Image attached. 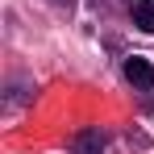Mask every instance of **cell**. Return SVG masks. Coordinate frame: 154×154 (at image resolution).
Masks as SVG:
<instances>
[{
  "label": "cell",
  "instance_id": "obj_1",
  "mask_svg": "<svg viewBox=\"0 0 154 154\" xmlns=\"http://www.w3.org/2000/svg\"><path fill=\"white\" fill-rule=\"evenodd\" d=\"M121 71H125V79L133 83V92H137L142 100L150 104V100H154V67H150V58H142V54H129Z\"/></svg>",
  "mask_w": 154,
  "mask_h": 154
},
{
  "label": "cell",
  "instance_id": "obj_2",
  "mask_svg": "<svg viewBox=\"0 0 154 154\" xmlns=\"http://www.w3.org/2000/svg\"><path fill=\"white\" fill-rule=\"evenodd\" d=\"M104 146H108V133L100 125L96 129H79L71 137V154H104Z\"/></svg>",
  "mask_w": 154,
  "mask_h": 154
},
{
  "label": "cell",
  "instance_id": "obj_3",
  "mask_svg": "<svg viewBox=\"0 0 154 154\" xmlns=\"http://www.w3.org/2000/svg\"><path fill=\"white\" fill-rule=\"evenodd\" d=\"M129 17L142 33H154V0H129Z\"/></svg>",
  "mask_w": 154,
  "mask_h": 154
}]
</instances>
